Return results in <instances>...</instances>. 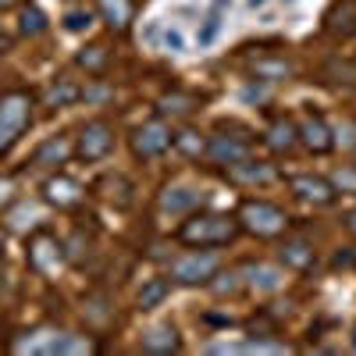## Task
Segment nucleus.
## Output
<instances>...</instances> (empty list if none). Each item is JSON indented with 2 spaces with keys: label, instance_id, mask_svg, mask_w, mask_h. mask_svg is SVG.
<instances>
[{
  "label": "nucleus",
  "instance_id": "f257e3e1",
  "mask_svg": "<svg viewBox=\"0 0 356 356\" xmlns=\"http://www.w3.org/2000/svg\"><path fill=\"white\" fill-rule=\"evenodd\" d=\"M239 232H243V228H239V218L207 211V214H193V218L182 225V232H178V239H182L186 246H225V243H232Z\"/></svg>",
  "mask_w": 356,
  "mask_h": 356
},
{
  "label": "nucleus",
  "instance_id": "f03ea898",
  "mask_svg": "<svg viewBox=\"0 0 356 356\" xmlns=\"http://www.w3.org/2000/svg\"><path fill=\"white\" fill-rule=\"evenodd\" d=\"M29 122H33V97L22 93V89L0 97V154H8L22 139Z\"/></svg>",
  "mask_w": 356,
  "mask_h": 356
},
{
  "label": "nucleus",
  "instance_id": "7ed1b4c3",
  "mask_svg": "<svg viewBox=\"0 0 356 356\" xmlns=\"http://www.w3.org/2000/svg\"><path fill=\"white\" fill-rule=\"evenodd\" d=\"M218 271H221L218 253H211L207 246H196L193 253L178 257V260L171 264L168 278H171L175 285H207L211 278H218Z\"/></svg>",
  "mask_w": 356,
  "mask_h": 356
},
{
  "label": "nucleus",
  "instance_id": "20e7f679",
  "mask_svg": "<svg viewBox=\"0 0 356 356\" xmlns=\"http://www.w3.org/2000/svg\"><path fill=\"white\" fill-rule=\"evenodd\" d=\"M285 225H289V214L267 200H246L239 211V228H246L250 235H260V239H275V235L285 232Z\"/></svg>",
  "mask_w": 356,
  "mask_h": 356
},
{
  "label": "nucleus",
  "instance_id": "39448f33",
  "mask_svg": "<svg viewBox=\"0 0 356 356\" xmlns=\"http://www.w3.org/2000/svg\"><path fill=\"white\" fill-rule=\"evenodd\" d=\"M111 150H114V129L107 122H100V118L97 122H86L79 139H75V154L93 164V161H104Z\"/></svg>",
  "mask_w": 356,
  "mask_h": 356
},
{
  "label": "nucleus",
  "instance_id": "423d86ee",
  "mask_svg": "<svg viewBox=\"0 0 356 356\" xmlns=\"http://www.w3.org/2000/svg\"><path fill=\"white\" fill-rule=\"evenodd\" d=\"M171 139H175V132L157 118V122H146L132 132V154L139 161H154V157L171 150Z\"/></svg>",
  "mask_w": 356,
  "mask_h": 356
},
{
  "label": "nucleus",
  "instance_id": "0eeeda50",
  "mask_svg": "<svg viewBox=\"0 0 356 356\" xmlns=\"http://www.w3.org/2000/svg\"><path fill=\"white\" fill-rule=\"evenodd\" d=\"M203 154H207V161H214L221 168H232V164H239V161L250 157V139L246 136H225V132H218V136L207 139Z\"/></svg>",
  "mask_w": 356,
  "mask_h": 356
},
{
  "label": "nucleus",
  "instance_id": "6e6552de",
  "mask_svg": "<svg viewBox=\"0 0 356 356\" xmlns=\"http://www.w3.org/2000/svg\"><path fill=\"white\" fill-rule=\"evenodd\" d=\"M15 349L18 353H82V349H89V342H82L75 335H65V332H33Z\"/></svg>",
  "mask_w": 356,
  "mask_h": 356
},
{
  "label": "nucleus",
  "instance_id": "1a4fd4ad",
  "mask_svg": "<svg viewBox=\"0 0 356 356\" xmlns=\"http://www.w3.org/2000/svg\"><path fill=\"white\" fill-rule=\"evenodd\" d=\"M29 264H33V271L40 275H54L57 267L65 264V246L54 239V235L40 232L33 235V243H29Z\"/></svg>",
  "mask_w": 356,
  "mask_h": 356
},
{
  "label": "nucleus",
  "instance_id": "9d476101",
  "mask_svg": "<svg viewBox=\"0 0 356 356\" xmlns=\"http://www.w3.org/2000/svg\"><path fill=\"white\" fill-rule=\"evenodd\" d=\"M289 186H292V193L300 196L303 203L328 207V203L335 200L332 182H328V178H321V175H296V178H289Z\"/></svg>",
  "mask_w": 356,
  "mask_h": 356
},
{
  "label": "nucleus",
  "instance_id": "9b49d317",
  "mask_svg": "<svg viewBox=\"0 0 356 356\" xmlns=\"http://www.w3.org/2000/svg\"><path fill=\"white\" fill-rule=\"evenodd\" d=\"M43 196H47V203L61 207V211H72V207L82 203V186L72 182L68 175H57V178H50V182L43 186Z\"/></svg>",
  "mask_w": 356,
  "mask_h": 356
},
{
  "label": "nucleus",
  "instance_id": "f8f14e48",
  "mask_svg": "<svg viewBox=\"0 0 356 356\" xmlns=\"http://www.w3.org/2000/svg\"><path fill=\"white\" fill-rule=\"evenodd\" d=\"M228 178H232V182H239V186H267V182H275V168L264 164V161L246 157V161L228 168Z\"/></svg>",
  "mask_w": 356,
  "mask_h": 356
},
{
  "label": "nucleus",
  "instance_id": "ddd939ff",
  "mask_svg": "<svg viewBox=\"0 0 356 356\" xmlns=\"http://www.w3.org/2000/svg\"><path fill=\"white\" fill-rule=\"evenodd\" d=\"M296 132H300V143L307 146L310 154H328L332 146H335V136L332 129L321 122V118H307L303 125H296Z\"/></svg>",
  "mask_w": 356,
  "mask_h": 356
},
{
  "label": "nucleus",
  "instance_id": "4468645a",
  "mask_svg": "<svg viewBox=\"0 0 356 356\" xmlns=\"http://www.w3.org/2000/svg\"><path fill=\"white\" fill-rule=\"evenodd\" d=\"M200 200H203V193L193 189V186H168L164 196H161V207L168 214H186V211H193Z\"/></svg>",
  "mask_w": 356,
  "mask_h": 356
},
{
  "label": "nucleus",
  "instance_id": "2eb2a0df",
  "mask_svg": "<svg viewBox=\"0 0 356 356\" xmlns=\"http://www.w3.org/2000/svg\"><path fill=\"white\" fill-rule=\"evenodd\" d=\"M97 11H100V18L114 29V33H125L132 15H136L132 0H97Z\"/></svg>",
  "mask_w": 356,
  "mask_h": 356
},
{
  "label": "nucleus",
  "instance_id": "dca6fc26",
  "mask_svg": "<svg viewBox=\"0 0 356 356\" xmlns=\"http://www.w3.org/2000/svg\"><path fill=\"white\" fill-rule=\"evenodd\" d=\"M178 349H182V339L171 324H161V328L143 335V353H178Z\"/></svg>",
  "mask_w": 356,
  "mask_h": 356
},
{
  "label": "nucleus",
  "instance_id": "f3484780",
  "mask_svg": "<svg viewBox=\"0 0 356 356\" xmlns=\"http://www.w3.org/2000/svg\"><path fill=\"white\" fill-rule=\"evenodd\" d=\"M328 33L332 36H342V40H349V36H356V8L349 4H335L332 11H328Z\"/></svg>",
  "mask_w": 356,
  "mask_h": 356
},
{
  "label": "nucleus",
  "instance_id": "a211bd4d",
  "mask_svg": "<svg viewBox=\"0 0 356 356\" xmlns=\"http://www.w3.org/2000/svg\"><path fill=\"white\" fill-rule=\"evenodd\" d=\"M68 154H72V146H68V139H47L40 150H36V157H33V164L36 168H57V164H65L68 161Z\"/></svg>",
  "mask_w": 356,
  "mask_h": 356
},
{
  "label": "nucleus",
  "instance_id": "6ab92c4d",
  "mask_svg": "<svg viewBox=\"0 0 356 356\" xmlns=\"http://www.w3.org/2000/svg\"><path fill=\"white\" fill-rule=\"evenodd\" d=\"M168 292H171V278H150V282L139 289L136 307H139V310H157V307L168 300Z\"/></svg>",
  "mask_w": 356,
  "mask_h": 356
},
{
  "label": "nucleus",
  "instance_id": "aec40b11",
  "mask_svg": "<svg viewBox=\"0 0 356 356\" xmlns=\"http://www.w3.org/2000/svg\"><path fill=\"white\" fill-rule=\"evenodd\" d=\"M296 143H300V132H296L292 122H275L271 132H267V146H271V150H278V154H289Z\"/></svg>",
  "mask_w": 356,
  "mask_h": 356
},
{
  "label": "nucleus",
  "instance_id": "412c9836",
  "mask_svg": "<svg viewBox=\"0 0 356 356\" xmlns=\"http://www.w3.org/2000/svg\"><path fill=\"white\" fill-rule=\"evenodd\" d=\"M278 257H282L285 267H292V271H303V267L314 264V250H310L307 243H300V239H296V243H285Z\"/></svg>",
  "mask_w": 356,
  "mask_h": 356
},
{
  "label": "nucleus",
  "instance_id": "4be33fe9",
  "mask_svg": "<svg viewBox=\"0 0 356 356\" xmlns=\"http://www.w3.org/2000/svg\"><path fill=\"white\" fill-rule=\"evenodd\" d=\"M82 97V89L72 82V79H57L54 86H50V93H47V104L50 107H68V104H75Z\"/></svg>",
  "mask_w": 356,
  "mask_h": 356
},
{
  "label": "nucleus",
  "instance_id": "5701e85b",
  "mask_svg": "<svg viewBox=\"0 0 356 356\" xmlns=\"http://www.w3.org/2000/svg\"><path fill=\"white\" fill-rule=\"evenodd\" d=\"M18 33L22 36H43L47 33V15L40 11V8H22V15H18Z\"/></svg>",
  "mask_w": 356,
  "mask_h": 356
},
{
  "label": "nucleus",
  "instance_id": "b1692460",
  "mask_svg": "<svg viewBox=\"0 0 356 356\" xmlns=\"http://www.w3.org/2000/svg\"><path fill=\"white\" fill-rule=\"evenodd\" d=\"M107 47H100V43H93V47H86V50H79V68H86V72H93V75H100L104 68H107Z\"/></svg>",
  "mask_w": 356,
  "mask_h": 356
},
{
  "label": "nucleus",
  "instance_id": "393cba45",
  "mask_svg": "<svg viewBox=\"0 0 356 356\" xmlns=\"http://www.w3.org/2000/svg\"><path fill=\"white\" fill-rule=\"evenodd\" d=\"M196 111V100L186 97V93H171L161 100V114H175V118H189Z\"/></svg>",
  "mask_w": 356,
  "mask_h": 356
},
{
  "label": "nucleus",
  "instance_id": "a878e982",
  "mask_svg": "<svg viewBox=\"0 0 356 356\" xmlns=\"http://www.w3.org/2000/svg\"><path fill=\"white\" fill-rule=\"evenodd\" d=\"M250 275H253V282L250 285H257V289H264V292H275L278 285H282V271H275V267H250Z\"/></svg>",
  "mask_w": 356,
  "mask_h": 356
},
{
  "label": "nucleus",
  "instance_id": "bb28decb",
  "mask_svg": "<svg viewBox=\"0 0 356 356\" xmlns=\"http://www.w3.org/2000/svg\"><path fill=\"white\" fill-rule=\"evenodd\" d=\"M171 146H178V150H186L189 157H200L207 143L200 139V132H193V129H186V132H178V136L171 139Z\"/></svg>",
  "mask_w": 356,
  "mask_h": 356
},
{
  "label": "nucleus",
  "instance_id": "cd10ccee",
  "mask_svg": "<svg viewBox=\"0 0 356 356\" xmlns=\"http://www.w3.org/2000/svg\"><path fill=\"white\" fill-rule=\"evenodd\" d=\"M332 189L335 193H356V168L353 164H346L332 175Z\"/></svg>",
  "mask_w": 356,
  "mask_h": 356
},
{
  "label": "nucleus",
  "instance_id": "c85d7f7f",
  "mask_svg": "<svg viewBox=\"0 0 356 356\" xmlns=\"http://www.w3.org/2000/svg\"><path fill=\"white\" fill-rule=\"evenodd\" d=\"M89 25H93V15H89L86 8H72L65 15V29H68V33H82V29H89Z\"/></svg>",
  "mask_w": 356,
  "mask_h": 356
},
{
  "label": "nucleus",
  "instance_id": "c756f323",
  "mask_svg": "<svg viewBox=\"0 0 356 356\" xmlns=\"http://www.w3.org/2000/svg\"><path fill=\"white\" fill-rule=\"evenodd\" d=\"M292 72L289 61H260L257 65V79H285Z\"/></svg>",
  "mask_w": 356,
  "mask_h": 356
},
{
  "label": "nucleus",
  "instance_id": "7c9ffc66",
  "mask_svg": "<svg viewBox=\"0 0 356 356\" xmlns=\"http://www.w3.org/2000/svg\"><path fill=\"white\" fill-rule=\"evenodd\" d=\"M218 29H221V18H218V11L203 22V29H200V47H207V43H214V36H218Z\"/></svg>",
  "mask_w": 356,
  "mask_h": 356
},
{
  "label": "nucleus",
  "instance_id": "2f4dec72",
  "mask_svg": "<svg viewBox=\"0 0 356 356\" xmlns=\"http://www.w3.org/2000/svg\"><path fill=\"white\" fill-rule=\"evenodd\" d=\"M218 278H221V282H214V289H218L221 296L239 292V285H243V282H239V275H218Z\"/></svg>",
  "mask_w": 356,
  "mask_h": 356
},
{
  "label": "nucleus",
  "instance_id": "473e14b6",
  "mask_svg": "<svg viewBox=\"0 0 356 356\" xmlns=\"http://www.w3.org/2000/svg\"><path fill=\"white\" fill-rule=\"evenodd\" d=\"M243 349H250V353H282L285 346L282 342H246Z\"/></svg>",
  "mask_w": 356,
  "mask_h": 356
},
{
  "label": "nucleus",
  "instance_id": "72a5a7b5",
  "mask_svg": "<svg viewBox=\"0 0 356 356\" xmlns=\"http://www.w3.org/2000/svg\"><path fill=\"white\" fill-rule=\"evenodd\" d=\"M164 47L182 50V33H178V29H168V33H164Z\"/></svg>",
  "mask_w": 356,
  "mask_h": 356
},
{
  "label": "nucleus",
  "instance_id": "f704fd0d",
  "mask_svg": "<svg viewBox=\"0 0 356 356\" xmlns=\"http://www.w3.org/2000/svg\"><path fill=\"white\" fill-rule=\"evenodd\" d=\"M11 203V182H0V207Z\"/></svg>",
  "mask_w": 356,
  "mask_h": 356
},
{
  "label": "nucleus",
  "instance_id": "c9c22d12",
  "mask_svg": "<svg viewBox=\"0 0 356 356\" xmlns=\"http://www.w3.org/2000/svg\"><path fill=\"white\" fill-rule=\"evenodd\" d=\"M346 228H349V235H356V211L346 214Z\"/></svg>",
  "mask_w": 356,
  "mask_h": 356
},
{
  "label": "nucleus",
  "instance_id": "e433bc0d",
  "mask_svg": "<svg viewBox=\"0 0 356 356\" xmlns=\"http://www.w3.org/2000/svg\"><path fill=\"white\" fill-rule=\"evenodd\" d=\"M8 50H11V40H8V36H4V33H0V57H4V54H8Z\"/></svg>",
  "mask_w": 356,
  "mask_h": 356
},
{
  "label": "nucleus",
  "instance_id": "4c0bfd02",
  "mask_svg": "<svg viewBox=\"0 0 356 356\" xmlns=\"http://www.w3.org/2000/svg\"><path fill=\"white\" fill-rule=\"evenodd\" d=\"M18 0H0V11H8V8H15Z\"/></svg>",
  "mask_w": 356,
  "mask_h": 356
},
{
  "label": "nucleus",
  "instance_id": "58836bf2",
  "mask_svg": "<svg viewBox=\"0 0 356 356\" xmlns=\"http://www.w3.org/2000/svg\"><path fill=\"white\" fill-rule=\"evenodd\" d=\"M267 4V0H250V8H264Z\"/></svg>",
  "mask_w": 356,
  "mask_h": 356
},
{
  "label": "nucleus",
  "instance_id": "ea45409f",
  "mask_svg": "<svg viewBox=\"0 0 356 356\" xmlns=\"http://www.w3.org/2000/svg\"><path fill=\"white\" fill-rule=\"evenodd\" d=\"M0 246H4V232H0Z\"/></svg>",
  "mask_w": 356,
  "mask_h": 356
}]
</instances>
